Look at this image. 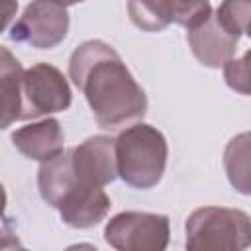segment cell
<instances>
[{"label":"cell","instance_id":"cell-1","mask_svg":"<svg viewBox=\"0 0 251 251\" xmlns=\"http://www.w3.org/2000/svg\"><path fill=\"white\" fill-rule=\"evenodd\" d=\"M69 76L82 90L96 124L104 129L139 122L147 112L145 90L120 53L102 39H88L71 53Z\"/></svg>","mask_w":251,"mask_h":251},{"label":"cell","instance_id":"cell-2","mask_svg":"<svg viewBox=\"0 0 251 251\" xmlns=\"http://www.w3.org/2000/svg\"><path fill=\"white\" fill-rule=\"evenodd\" d=\"M116 143L118 176L131 188L149 190L165 175L169 145L165 135L149 124H133L120 131Z\"/></svg>","mask_w":251,"mask_h":251},{"label":"cell","instance_id":"cell-3","mask_svg":"<svg viewBox=\"0 0 251 251\" xmlns=\"http://www.w3.org/2000/svg\"><path fill=\"white\" fill-rule=\"evenodd\" d=\"M186 251H245L251 241L249 214L239 208L202 206L184 224Z\"/></svg>","mask_w":251,"mask_h":251},{"label":"cell","instance_id":"cell-4","mask_svg":"<svg viewBox=\"0 0 251 251\" xmlns=\"http://www.w3.org/2000/svg\"><path fill=\"white\" fill-rule=\"evenodd\" d=\"M20 94V120H35L43 116L47 118L49 114L69 110L73 104L69 80L57 67L49 63H35L24 71Z\"/></svg>","mask_w":251,"mask_h":251},{"label":"cell","instance_id":"cell-5","mask_svg":"<svg viewBox=\"0 0 251 251\" xmlns=\"http://www.w3.org/2000/svg\"><path fill=\"white\" fill-rule=\"evenodd\" d=\"M104 239L116 251H167L171 222L165 214L120 212L108 220Z\"/></svg>","mask_w":251,"mask_h":251},{"label":"cell","instance_id":"cell-6","mask_svg":"<svg viewBox=\"0 0 251 251\" xmlns=\"http://www.w3.org/2000/svg\"><path fill=\"white\" fill-rule=\"evenodd\" d=\"M69 8L53 2H31L10 27V39L35 49L57 47L69 31Z\"/></svg>","mask_w":251,"mask_h":251},{"label":"cell","instance_id":"cell-7","mask_svg":"<svg viewBox=\"0 0 251 251\" xmlns=\"http://www.w3.org/2000/svg\"><path fill=\"white\" fill-rule=\"evenodd\" d=\"M67 151L76 184L102 188L116 180V143L110 135H92Z\"/></svg>","mask_w":251,"mask_h":251},{"label":"cell","instance_id":"cell-8","mask_svg":"<svg viewBox=\"0 0 251 251\" xmlns=\"http://www.w3.org/2000/svg\"><path fill=\"white\" fill-rule=\"evenodd\" d=\"M186 41L192 49V55L204 67L218 69L233 59L239 37L229 33L212 12V16L204 24L186 31Z\"/></svg>","mask_w":251,"mask_h":251},{"label":"cell","instance_id":"cell-9","mask_svg":"<svg viewBox=\"0 0 251 251\" xmlns=\"http://www.w3.org/2000/svg\"><path fill=\"white\" fill-rule=\"evenodd\" d=\"M14 147L31 161H51L65 151V133L55 118H43L18 127L12 133Z\"/></svg>","mask_w":251,"mask_h":251},{"label":"cell","instance_id":"cell-10","mask_svg":"<svg viewBox=\"0 0 251 251\" xmlns=\"http://www.w3.org/2000/svg\"><path fill=\"white\" fill-rule=\"evenodd\" d=\"M110 198L104 188L75 184L73 190L59 204V216L63 224L75 229H88L98 226L110 212Z\"/></svg>","mask_w":251,"mask_h":251},{"label":"cell","instance_id":"cell-11","mask_svg":"<svg viewBox=\"0 0 251 251\" xmlns=\"http://www.w3.org/2000/svg\"><path fill=\"white\" fill-rule=\"evenodd\" d=\"M22 75V63L8 47L0 45V129H6L16 120H20Z\"/></svg>","mask_w":251,"mask_h":251},{"label":"cell","instance_id":"cell-12","mask_svg":"<svg viewBox=\"0 0 251 251\" xmlns=\"http://www.w3.org/2000/svg\"><path fill=\"white\" fill-rule=\"evenodd\" d=\"M75 176L71 171L69 163V151H63L51 161H45L39 165L37 171V188L41 198L51 206L59 208L63 198L73 190L75 186Z\"/></svg>","mask_w":251,"mask_h":251},{"label":"cell","instance_id":"cell-13","mask_svg":"<svg viewBox=\"0 0 251 251\" xmlns=\"http://www.w3.org/2000/svg\"><path fill=\"white\" fill-rule=\"evenodd\" d=\"M224 167L235 190L249 194V133L235 135L224 151Z\"/></svg>","mask_w":251,"mask_h":251},{"label":"cell","instance_id":"cell-14","mask_svg":"<svg viewBox=\"0 0 251 251\" xmlns=\"http://www.w3.org/2000/svg\"><path fill=\"white\" fill-rule=\"evenodd\" d=\"M129 20L143 31H161L171 24L169 2H127Z\"/></svg>","mask_w":251,"mask_h":251},{"label":"cell","instance_id":"cell-15","mask_svg":"<svg viewBox=\"0 0 251 251\" xmlns=\"http://www.w3.org/2000/svg\"><path fill=\"white\" fill-rule=\"evenodd\" d=\"M171 10V22H176L178 25L188 29L198 27L212 16V6L210 2H169Z\"/></svg>","mask_w":251,"mask_h":251},{"label":"cell","instance_id":"cell-16","mask_svg":"<svg viewBox=\"0 0 251 251\" xmlns=\"http://www.w3.org/2000/svg\"><path fill=\"white\" fill-rule=\"evenodd\" d=\"M249 12H251L249 2H224L216 8L214 16L229 33H233L235 37H241L247 31Z\"/></svg>","mask_w":251,"mask_h":251},{"label":"cell","instance_id":"cell-17","mask_svg":"<svg viewBox=\"0 0 251 251\" xmlns=\"http://www.w3.org/2000/svg\"><path fill=\"white\" fill-rule=\"evenodd\" d=\"M224 78L231 90L243 96L249 94V51L241 59H231L224 65Z\"/></svg>","mask_w":251,"mask_h":251},{"label":"cell","instance_id":"cell-18","mask_svg":"<svg viewBox=\"0 0 251 251\" xmlns=\"http://www.w3.org/2000/svg\"><path fill=\"white\" fill-rule=\"evenodd\" d=\"M16 243H20L16 227H14V224L10 220H4L0 224V251H6L8 247H12Z\"/></svg>","mask_w":251,"mask_h":251},{"label":"cell","instance_id":"cell-19","mask_svg":"<svg viewBox=\"0 0 251 251\" xmlns=\"http://www.w3.org/2000/svg\"><path fill=\"white\" fill-rule=\"evenodd\" d=\"M16 12H18V2H10V0L0 2V33L10 25Z\"/></svg>","mask_w":251,"mask_h":251},{"label":"cell","instance_id":"cell-20","mask_svg":"<svg viewBox=\"0 0 251 251\" xmlns=\"http://www.w3.org/2000/svg\"><path fill=\"white\" fill-rule=\"evenodd\" d=\"M65 251H98V249L92 243H75V245L67 247Z\"/></svg>","mask_w":251,"mask_h":251},{"label":"cell","instance_id":"cell-21","mask_svg":"<svg viewBox=\"0 0 251 251\" xmlns=\"http://www.w3.org/2000/svg\"><path fill=\"white\" fill-rule=\"evenodd\" d=\"M6 204H8V196H6V188L2 186L0 182V218L4 216V210H6Z\"/></svg>","mask_w":251,"mask_h":251},{"label":"cell","instance_id":"cell-22","mask_svg":"<svg viewBox=\"0 0 251 251\" xmlns=\"http://www.w3.org/2000/svg\"><path fill=\"white\" fill-rule=\"evenodd\" d=\"M6 251H27V249H25V247L22 245V241H20V243H16V245H12V247H8Z\"/></svg>","mask_w":251,"mask_h":251}]
</instances>
